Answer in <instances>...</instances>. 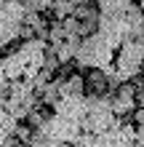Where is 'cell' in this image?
<instances>
[{
  "instance_id": "1",
  "label": "cell",
  "mask_w": 144,
  "mask_h": 147,
  "mask_svg": "<svg viewBox=\"0 0 144 147\" xmlns=\"http://www.w3.org/2000/svg\"><path fill=\"white\" fill-rule=\"evenodd\" d=\"M112 59H115V48H109V43L101 38L99 32H91V35L80 38L78 51H75V59H72V67L78 72H86L88 67L104 70V67L112 64Z\"/></svg>"
},
{
  "instance_id": "2",
  "label": "cell",
  "mask_w": 144,
  "mask_h": 147,
  "mask_svg": "<svg viewBox=\"0 0 144 147\" xmlns=\"http://www.w3.org/2000/svg\"><path fill=\"white\" fill-rule=\"evenodd\" d=\"M43 131H48L54 139H59L64 144V142H72L83 128H80V120H72V118H64V115H56V112H54V115L46 118Z\"/></svg>"
},
{
  "instance_id": "3",
  "label": "cell",
  "mask_w": 144,
  "mask_h": 147,
  "mask_svg": "<svg viewBox=\"0 0 144 147\" xmlns=\"http://www.w3.org/2000/svg\"><path fill=\"white\" fill-rule=\"evenodd\" d=\"M56 115H64V118H72V120H80L86 115V94L83 96H59L56 105L51 107Z\"/></svg>"
},
{
  "instance_id": "4",
  "label": "cell",
  "mask_w": 144,
  "mask_h": 147,
  "mask_svg": "<svg viewBox=\"0 0 144 147\" xmlns=\"http://www.w3.org/2000/svg\"><path fill=\"white\" fill-rule=\"evenodd\" d=\"M59 94L62 96H83L86 94V78L83 72H70L67 78L59 80Z\"/></svg>"
},
{
  "instance_id": "5",
  "label": "cell",
  "mask_w": 144,
  "mask_h": 147,
  "mask_svg": "<svg viewBox=\"0 0 144 147\" xmlns=\"http://www.w3.org/2000/svg\"><path fill=\"white\" fill-rule=\"evenodd\" d=\"M3 72H5L8 80H16V78L24 75V59L19 56V51H16V48H11V54L3 56Z\"/></svg>"
},
{
  "instance_id": "6",
  "label": "cell",
  "mask_w": 144,
  "mask_h": 147,
  "mask_svg": "<svg viewBox=\"0 0 144 147\" xmlns=\"http://www.w3.org/2000/svg\"><path fill=\"white\" fill-rule=\"evenodd\" d=\"M59 80H62V78H59V75H54V78H51V80L43 86V88L38 91V94H40V102H43V105L54 107V105H56V99L62 96V94H59Z\"/></svg>"
},
{
  "instance_id": "7",
  "label": "cell",
  "mask_w": 144,
  "mask_h": 147,
  "mask_svg": "<svg viewBox=\"0 0 144 147\" xmlns=\"http://www.w3.org/2000/svg\"><path fill=\"white\" fill-rule=\"evenodd\" d=\"M128 3H133V0H96V8L99 13H123Z\"/></svg>"
},
{
  "instance_id": "8",
  "label": "cell",
  "mask_w": 144,
  "mask_h": 147,
  "mask_svg": "<svg viewBox=\"0 0 144 147\" xmlns=\"http://www.w3.org/2000/svg\"><path fill=\"white\" fill-rule=\"evenodd\" d=\"M51 13H54V19H64V16L75 13V0H59V3H54Z\"/></svg>"
},
{
  "instance_id": "9",
  "label": "cell",
  "mask_w": 144,
  "mask_h": 147,
  "mask_svg": "<svg viewBox=\"0 0 144 147\" xmlns=\"http://www.w3.org/2000/svg\"><path fill=\"white\" fill-rule=\"evenodd\" d=\"M46 112L40 110V107H32L29 112H27V118H24V123H27L29 128H43V123H46Z\"/></svg>"
},
{
  "instance_id": "10",
  "label": "cell",
  "mask_w": 144,
  "mask_h": 147,
  "mask_svg": "<svg viewBox=\"0 0 144 147\" xmlns=\"http://www.w3.org/2000/svg\"><path fill=\"white\" fill-rule=\"evenodd\" d=\"M62 24H64V32H67V35H80V19H78L75 13L64 16Z\"/></svg>"
},
{
  "instance_id": "11",
  "label": "cell",
  "mask_w": 144,
  "mask_h": 147,
  "mask_svg": "<svg viewBox=\"0 0 144 147\" xmlns=\"http://www.w3.org/2000/svg\"><path fill=\"white\" fill-rule=\"evenodd\" d=\"M21 3H24L27 11H40V13H43V11H51V5H54L51 0H21Z\"/></svg>"
},
{
  "instance_id": "12",
  "label": "cell",
  "mask_w": 144,
  "mask_h": 147,
  "mask_svg": "<svg viewBox=\"0 0 144 147\" xmlns=\"http://www.w3.org/2000/svg\"><path fill=\"white\" fill-rule=\"evenodd\" d=\"M16 136H19V142L21 144H27L29 142V134H32V128L27 126V123H21V120H19V123H16V131H13Z\"/></svg>"
},
{
  "instance_id": "13",
  "label": "cell",
  "mask_w": 144,
  "mask_h": 147,
  "mask_svg": "<svg viewBox=\"0 0 144 147\" xmlns=\"http://www.w3.org/2000/svg\"><path fill=\"white\" fill-rule=\"evenodd\" d=\"M133 96H136V105H139V107H144V88H141V91H136Z\"/></svg>"
},
{
  "instance_id": "14",
  "label": "cell",
  "mask_w": 144,
  "mask_h": 147,
  "mask_svg": "<svg viewBox=\"0 0 144 147\" xmlns=\"http://www.w3.org/2000/svg\"><path fill=\"white\" fill-rule=\"evenodd\" d=\"M8 83H11V80H8V78H5V72L0 70V88H8Z\"/></svg>"
},
{
  "instance_id": "15",
  "label": "cell",
  "mask_w": 144,
  "mask_h": 147,
  "mask_svg": "<svg viewBox=\"0 0 144 147\" xmlns=\"http://www.w3.org/2000/svg\"><path fill=\"white\" fill-rule=\"evenodd\" d=\"M139 8H141V11H144V0H139Z\"/></svg>"
},
{
  "instance_id": "16",
  "label": "cell",
  "mask_w": 144,
  "mask_h": 147,
  "mask_svg": "<svg viewBox=\"0 0 144 147\" xmlns=\"http://www.w3.org/2000/svg\"><path fill=\"white\" fill-rule=\"evenodd\" d=\"M0 70H3V56H0Z\"/></svg>"
}]
</instances>
